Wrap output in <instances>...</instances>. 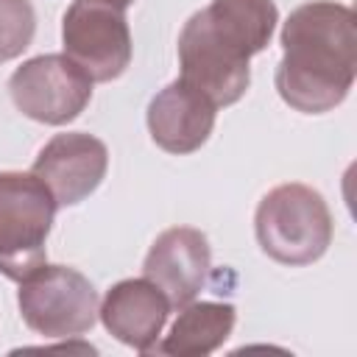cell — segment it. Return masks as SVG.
Returning a JSON list of instances; mask_svg holds the SVG:
<instances>
[{"label": "cell", "instance_id": "cell-1", "mask_svg": "<svg viewBox=\"0 0 357 357\" xmlns=\"http://www.w3.org/2000/svg\"><path fill=\"white\" fill-rule=\"evenodd\" d=\"M276 89L287 106L321 114L343 103L357 75V20L343 3L298 6L282 28Z\"/></svg>", "mask_w": 357, "mask_h": 357}, {"label": "cell", "instance_id": "cell-2", "mask_svg": "<svg viewBox=\"0 0 357 357\" xmlns=\"http://www.w3.org/2000/svg\"><path fill=\"white\" fill-rule=\"evenodd\" d=\"M259 248L282 265H310L332 243V215L321 192L307 184H282L257 206Z\"/></svg>", "mask_w": 357, "mask_h": 357}, {"label": "cell", "instance_id": "cell-3", "mask_svg": "<svg viewBox=\"0 0 357 357\" xmlns=\"http://www.w3.org/2000/svg\"><path fill=\"white\" fill-rule=\"evenodd\" d=\"M56 201L33 173H0V273L22 282L45 265Z\"/></svg>", "mask_w": 357, "mask_h": 357}, {"label": "cell", "instance_id": "cell-4", "mask_svg": "<svg viewBox=\"0 0 357 357\" xmlns=\"http://www.w3.org/2000/svg\"><path fill=\"white\" fill-rule=\"evenodd\" d=\"M22 321L45 337H75L98 318V293L75 268L39 265L20 282Z\"/></svg>", "mask_w": 357, "mask_h": 357}, {"label": "cell", "instance_id": "cell-5", "mask_svg": "<svg viewBox=\"0 0 357 357\" xmlns=\"http://www.w3.org/2000/svg\"><path fill=\"white\" fill-rule=\"evenodd\" d=\"M248 53L223 36L209 20L206 8L195 11L178 36L181 81L209 98L215 106L237 103L251 81Z\"/></svg>", "mask_w": 357, "mask_h": 357}, {"label": "cell", "instance_id": "cell-6", "mask_svg": "<svg viewBox=\"0 0 357 357\" xmlns=\"http://www.w3.org/2000/svg\"><path fill=\"white\" fill-rule=\"evenodd\" d=\"M64 56L92 81H114L131 61V33L123 8L103 0H75L61 22Z\"/></svg>", "mask_w": 357, "mask_h": 357}, {"label": "cell", "instance_id": "cell-7", "mask_svg": "<svg viewBox=\"0 0 357 357\" xmlns=\"http://www.w3.org/2000/svg\"><path fill=\"white\" fill-rule=\"evenodd\" d=\"M8 92L25 117L45 126H64L86 109L92 78L67 56L47 53L17 67Z\"/></svg>", "mask_w": 357, "mask_h": 357}, {"label": "cell", "instance_id": "cell-8", "mask_svg": "<svg viewBox=\"0 0 357 357\" xmlns=\"http://www.w3.org/2000/svg\"><path fill=\"white\" fill-rule=\"evenodd\" d=\"M109 167L106 145L92 134H56L36 156L33 176L50 190L56 206H75L98 190Z\"/></svg>", "mask_w": 357, "mask_h": 357}, {"label": "cell", "instance_id": "cell-9", "mask_svg": "<svg viewBox=\"0 0 357 357\" xmlns=\"http://www.w3.org/2000/svg\"><path fill=\"white\" fill-rule=\"evenodd\" d=\"M209 259L212 254L206 237L198 229L176 226L153 240L142 271L145 279L165 293L170 307H184L204 287L209 273Z\"/></svg>", "mask_w": 357, "mask_h": 357}, {"label": "cell", "instance_id": "cell-10", "mask_svg": "<svg viewBox=\"0 0 357 357\" xmlns=\"http://www.w3.org/2000/svg\"><path fill=\"white\" fill-rule=\"evenodd\" d=\"M215 109L209 98L176 78L148 106L151 139L167 153H192L209 139Z\"/></svg>", "mask_w": 357, "mask_h": 357}, {"label": "cell", "instance_id": "cell-11", "mask_svg": "<svg viewBox=\"0 0 357 357\" xmlns=\"http://www.w3.org/2000/svg\"><path fill=\"white\" fill-rule=\"evenodd\" d=\"M167 312H170V301L148 279L117 282L106 293V298L98 310L103 326L120 343H126L137 351H151L156 346V337L162 335Z\"/></svg>", "mask_w": 357, "mask_h": 357}, {"label": "cell", "instance_id": "cell-12", "mask_svg": "<svg viewBox=\"0 0 357 357\" xmlns=\"http://www.w3.org/2000/svg\"><path fill=\"white\" fill-rule=\"evenodd\" d=\"M231 326H234L231 304H218V301L184 304L165 343L153 346L151 351L173 354V357H204L229 337Z\"/></svg>", "mask_w": 357, "mask_h": 357}, {"label": "cell", "instance_id": "cell-13", "mask_svg": "<svg viewBox=\"0 0 357 357\" xmlns=\"http://www.w3.org/2000/svg\"><path fill=\"white\" fill-rule=\"evenodd\" d=\"M206 14L218 25V31L248 56L268 47L279 20L273 0H212Z\"/></svg>", "mask_w": 357, "mask_h": 357}, {"label": "cell", "instance_id": "cell-14", "mask_svg": "<svg viewBox=\"0 0 357 357\" xmlns=\"http://www.w3.org/2000/svg\"><path fill=\"white\" fill-rule=\"evenodd\" d=\"M36 14L28 0H0V61L17 59L33 39Z\"/></svg>", "mask_w": 357, "mask_h": 357}, {"label": "cell", "instance_id": "cell-15", "mask_svg": "<svg viewBox=\"0 0 357 357\" xmlns=\"http://www.w3.org/2000/svg\"><path fill=\"white\" fill-rule=\"evenodd\" d=\"M103 3H112V6H117V8H123V11H126V8H128L134 0H103Z\"/></svg>", "mask_w": 357, "mask_h": 357}]
</instances>
